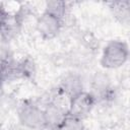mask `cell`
<instances>
[{
    "label": "cell",
    "mask_w": 130,
    "mask_h": 130,
    "mask_svg": "<svg viewBox=\"0 0 130 130\" xmlns=\"http://www.w3.org/2000/svg\"><path fill=\"white\" fill-rule=\"evenodd\" d=\"M129 56L130 50L124 41L112 40L104 47L100 63L106 69H117L127 62Z\"/></svg>",
    "instance_id": "cell-1"
},
{
    "label": "cell",
    "mask_w": 130,
    "mask_h": 130,
    "mask_svg": "<svg viewBox=\"0 0 130 130\" xmlns=\"http://www.w3.org/2000/svg\"><path fill=\"white\" fill-rule=\"evenodd\" d=\"M18 119L22 126L30 130H39L46 124L44 108L32 102H24L19 107Z\"/></svg>",
    "instance_id": "cell-2"
},
{
    "label": "cell",
    "mask_w": 130,
    "mask_h": 130,
    "mask_svg": "<svg viewBox=\"0 0 130 130\" xmlns=\"http://www.w3.org/2000/svg\"><path fill=\"white\" fill-rule=\"evenodd\" d=\"M63 25V20L57 16L47 12H44L37 17L36 20V29L39 32L40 37L44 40H52L60 32Z\"/></svg>",
    "instance_id": "cell-3"
},
{
    "label": "cell",
    "mask_w": 130,
    "mask_h": 130,
    "mask_svg": "<svg viewBox=\"0 0 130 130\" xmlns=\"http://www.w3.org/2000/svg\"><path fill=\"white\" fill-rule=\"evenodd\" d=\"M95 103L96 96L91 92L83 90L82 92L71 98L68 115L82 120L90 113Z\"/></svg>",
    "instance_id": "cell-4"
},
{
    "label": "cell",
    "mask_w": 130,
    "mask_h": 130,
    "mask_svg": "<svg viewBox=\"0 0 130 130\" xmlns=\"http://www.w3.org/2000/svg\"><path fill=\"white\" fill-rule=\"evenodd\" d=\"M112 16L122 25L130 24V1L120 0L107 3Z\"/></svg>",
    "instance_id": "cell-5"
},
{
    "label": "cell",
    "mask_w": 130,
    "mask_h": 130,
    "mask_svg": "<svg viewBox=\"0 0 130 130\" xmlns=\"http://www.w3.org/2000/svg\"><path fill=\"white\" fill-rule=\"evenodd\" d=\"M59 87L70 98H73L74 95H76L84 90L81 77L76 73L67 74L62 79Z\"/></svg>",
    "instance_id": "cell-6"
},
{
    "label": "cell",
    "mask_w": 130,
    "mask_h": 130,
    "mask_svg": "<svg viewBox=\"0 0 130 130\" xmlns=\"http://www.w3.org/2000/svg\"><path fill=\"white\" fill-rule=\"evenodd\" d=\"M44 112H45L46 123L56 126L57 128L59 124L63 121V119L68 115L66 112H64L63 110H61L60 108H58L57 106L51 103H47L46 107L44 108Z\"/></svg>",
    "instance_id": "cell-7"
},
{
    "label": "cell",
    "mask_w": 130,
    "mask_h": 130,
    "mask_svg": "<svg viewBox=\"0 0 130 130\" xmlns=\"http://www.w3.org/2000/svg\"><path fill=\"white\" fill-rule=\"evenodd\" d=\"M45 11L57 16L58 18L64 21L66 12H67V3L65 1H57V0L48 1L46 2Z\"/></svg>",
    "instance_id": "cell-8"
},
{
    "label": "cell",
    "mask_w": 130,
    "mask_h": 130,
    "mask_svg": "<svg viewBox=\"0 0 130 130\" xmlns=\"http://www.w3.org/2000/svg\"><path fill=\"white\" fill-rule=\"evenodd\" d=\"M84 124L81 119L67 115L59 124L58 130H84Z\"/></svg>",
    "instance_id": "cell-9"
},
{
    "label": "cell",
    "mask_w": 130,
    "mask_h": 130,
    "mask_svg": "<svg viewBox=\"0 0 130 130\" xmlns=\"http://www.w3.org/2000/svg\"><path fill=\"white\" fill-rule=\"evenodd\" d=\"M39 130H58V128L56 126H53V125H50V124H45L42 128H40Z\"/></svg>",
    "instance_id": "cell-10"
}]
</instances>
